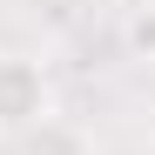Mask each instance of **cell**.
Segmentation results:
<instances>
[{"mask_svg": "<svg viewBox=\"0 0 155 155\" xmlns=\"http://www.w3.org/2000/svg\"><path fill=\"white\" fill-rule=\"evenodd\" d=\"M128 47L155 61V0H148V7H135V20H128Z\"/></svg>", "mask_w": 155, "mask_h": 155, "instance_id": "2", "label": "cell"}, {"mask_svg": "<svg viewBox=\"0 0 155 155\" xmlns=\"http://www.w3.org/2000/svg\"><path fill=\"white\" fill-rule=\"evenodd\" d=\"M47 108H54V88H47L41 61H27V54H0V135L47 128Z\"/></svg>", "mask_w": 155, "mask_h": 155, "instance_id": "1", "label": "cell"}, {"mask_svg": "<svg viewBox=\"0 0 155 155\" xmlns=\"http://www.w3.org/2000/svg\"><path fill=\"white\" fill-rule=\"evenodd\" d=\"M148 155H155V148H148Z\"/></svg>", "mask_w": 155, "mask_h": 155, "instance_id": "3", "label": "cell"}]
</instances>
